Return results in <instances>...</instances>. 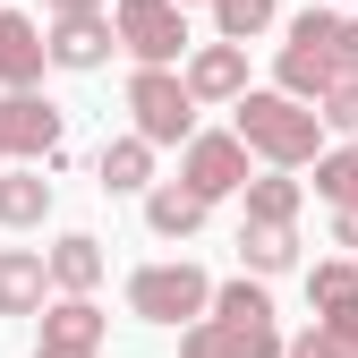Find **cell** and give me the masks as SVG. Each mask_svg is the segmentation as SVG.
<instances>
[{"label":"cell","mask_w":358,"mask_h":358,"mask_svg":"<svg viewBox=\"0 0 358 358\" xmlns=\"http://www.w3.org/2000/svg\"><path fill=\"white\" fill-rule=\"evenodd\" d=\"M111 34L137 69H179L188 60V9L179 0H111Z\"/></svg>","instance_id":"cell-4"},{"label":"cell","mask_w":358,"mask_h":358,"mask_svg":"<svg viewBox=\"0 0 358 358\" xmlns=\"http://www.w3.org/2000/svg\"><path fill=\"white\" fill-rule=\"evenodd\" d=\"M341 77H358V17H333V9H299L290 17V43L273 60V85L299 103H324Z\"/></svg>","instance_id":"cell-2"},{"label":"cell","mask_w":358,"mask_h":358,"mask_svg":"<svg viewBox=\"0 0 358 358\" xmlns=\"http://www.w3.org/2000/svg\"><path fill=\"white\" fill-rule=\"evenodd\" d=\"M248 222H299V179L290 171H264V179H248Z\"/></svg>","instance_id":"cell-20"},{"label":"cell","mask_w":358,"mask_h":358,"mask_svg":"<svg viewBox=\"0 0 358 358\" xmlns=\"http://www.w3.org/2000/svg\"><path fill=\"white\" fill-rule=\"evenodd\" d=\"M34 358H103V307H94V290H60L52 307H43Z\"/></svg>","instance_id":"cell-9"},{"label":"cell","mask_w":358,"mask_h":358,"mask_svg":"<svg viewBox=\"0 0 358 358\" xmlns=\"http://www.w3.org/2000/svg\"><path fill=\"white\" fill-rule=\"evenodd\" d=\"M316 120L333 128V137H358V77H341V85H333V94L316 103Z\"/></svg>","instance_id":"cell-23"},{"label":"cell","mask_w":358,"mask_h":358,"mask_svg":"<svg viewBox=\"0 0 358 358\" xmlns=\"http://www.w3.org/2000/svg\"><path fill=\"white\" fill-rule=\"evenodd\" d=\"M43 248H0V316H43Z\"/></svg>","instance_id":"cell-12"},{"label":"cell","mask_w":358,"mask_h":358,"mask_svg":"<svg viewBox=\"0 0 358 358\" xmlns=\"http://www.w3.org/2000/svg\"><path fill=\"white\" fill-rule=\"evenodd\" d=\"M205 299H213V282H205V264H188V256L128 273V316H145V324H196Z\"/></svg>","instance_id":"cell-5"},{"label":"cell","mask_w":358,"mask_h":358,"mask_svg":"<svg viewBox=\"0 0 358 358\" xmlns=\"http://www.w3.org/2000/svg\"><path fill=\"white\" fill-rule=\"evenodd\" d=\"M43 52H52V69H77V77H94V69L120 52V34H111V9H77V17H52Z\"/></svg>","instance_id":"cell-10"},{"label":"cell","mask_w":358,"mask_h":358,"mask_svg":"<svg viewBox=\"0 0 358 358\" xmlns=\"http://www.w3.org/2000/svg\"><path fill=\"white\" fill-rule=\"evenodd\" d=\"M60 154V111L34 85H0V162H52Z\"/></svg>","instance_id":"cell-8"},{"label":"cell","mask_w":358,"mask_h":358,"mask_svg":"<svg viewBox=\"0 0 358 358\" xmlns=\"http://www.w3.org/2000/svg\"><path fill=\"white\" fill-rule=\"evenodd\" d=\"M333 239H341V248H358V205H333Z\"/></svg>","instance_id":"cell-24"},{"label":"cell","mask_w":358,"mask_h":358,"mask_svg":"<svg viewBox=\"0 0 358 358\" xmlns=\"http://www.w3.org/2000/svg\"><path fill=\"white\" fill-rule=\"evenodd\" d=\"M205 213H213V205H205L196 188H179V179H171V188H145V231H154V239H188Z\"/></svg>","instance_id":"cell-17"},{"label":"cell","mask_w":358,"mask_h":358,"mask_svg":"<svg viewBox=\"0 0 358 358\" xmlns=\"http://www.w3.org/2000/svg\"><path fill=\"white\" fill-rule=\"evenodd\" d=\"M43 273H52V290H94V282H103V239L69 231L52 256H43Z\"/></svg>","instance_id":"cell-18"},{"label":"cell","mask_w":358,"mask_h":358,"mask_svg":"<svg viewBox=\"0 0 358 358\" xmlns=\"http://www.w3.org/2000/svg\"><path fill=\"white\" fill-rule=\"evenodd\" d=\"M282 358H324V333H299V341H282Z\"/></svg>","instance_id":"cell-25"},{"label":"cell","mask_w":358,"mask_h":358,"mask_svg":"<svg viewBox=\"0 0 358 358\" xmlns=\"http://www.w3.org/2000/svg\"><path fill=\"white\" fill-rule=\"evenodd\" d=\"M43 213H52V179H43L34 162L0 171V222H9V231H34Z\"/></svg>","instance_id":"cell-16"},{"label":"cell","mask_w":358,"mask_h":358,"mask_svg":"<svg viewBox=\"0 0 358 358\" xmlns=\"http://www.w3.org/2000/svg\"><path fill=\"white\" fill-rule=\"evenodd\" d=\"M307 171H316V196H324V205H358V137H350L341 154H316Z\"/></svg>","instance_id":"cell-21"},{"label":"cell","mask_w":358,"mask_h":358,"mask_svg":"<svg viewBox=\"0 0 358 358\" xmlns=\"http://www.w3.org/2000/svg\"><path fill=\"white\" fill-rule=\"evenodd\" d=\"M239 256H248V273H290V264H299V231H290V222H248Z\"/></svg>","instance_id":"cell-19"},{"label":"cell","mask_w":358,"mask_h":358,"mask_svg":"<svg viewBox=\"0 0 358 358\" xmlns=\"http://www.w3.org/2000/svg\"><path fill=\"white\" fill-rule=\"evenodd\" d=\"M77 9H111V0H52V17H77Z\"/></svg>","instance_id":"cell-26"},{"label":"cell","mask_w":358,"mask_h":358,"mask_svg":"<svg viewBox=\"0 0 358 358\" xmlns=\"http://www.w3.org/2000/svg\"><path fill=\"white\" fill-rule=\"evenodd\" d=\"M128 120H137V137L162 154V145H188L196 137V94L179 85V69H137L128 77Z\"/></svg>","instance_id":"cell-6"},{"label":"cell","mask_w":358,"mask_h":358,"mask_svg":"<svg viewBox=\"0 0 358 358\" xmlns=\"http://www.w3.org/2000/svg\"><path fill=\"white\" fill-rule=\"evenodd\" d=\"M179 188H196L205 205L239 196L248 188V145L231 137V128H196V137L179 145Z\"/></svg>","instance_id":"cell-7"},{"label":"cell","mask_w":358,"mask_h":358,"mask_svg":"<svg viewBox=\"0 0 358 358\" xmlns=\"http://www.w3.org/2000/svg\"><path fill=\"white\" fill-rule=\"evenodd\" d=\"M179 358H282V324L264 282H222L196 324H179Z\"/></svg>","instance_id":"cell-1"},{"label":"cell","mask_w":358,"mask_h":358,"mask_svg":"<svg viewBox=\"0 0 358 358\" xmlns=\"http://www.w3.org/2000/svg\"><path fill=\"white\" fill-rule=\"evenodd\" d=\"M213 26L231 43H256L264 26H273V0H213Z\"/></svg>","instance_id":"cell-22"},{"label":"cell","mask_w":358,"mask_h":358,"mask_svg":"<svg viewBox=\"0 0 358 358\" xmlns=\"http://www.w3.org/2000/svg\"><path fill=\"white\" fill-rule=\"evenodd\" d=\"M307 307H316V324H358V264H316L307 273Z\"/></svg>","instance_id":"cell-15"},{"label":"cell","mask_w":358,"mask_h":358,"mask_svg":"<svg viewBox=\"0 0 358 358\" xmlns=\"http://www.w3.org/2000/svg\"><path fill=\"white\" fill-rule=\"evenodd\" d=\"M94 171H103V188H111V196H145V188H154V145L128 128V137H111V145H103V162H94Z\"/></svg>","instance_id":"cell-14"},{"label":"cell","mask_w":358,"mask_h":358,"mask_svg":"<svg viewBox=\"0 0 358 358\" xmlns=\"http://www.w3.org/2000/svg\"><path fill=\"white\" fill-rule=\"evenodd\" d=\"M43 69H52V52H43V26L0 9V85H34Z\"/></svg>","instance_id":"cell-13"},{"label":"cell","mask_w":358,"mask_h":358,"mask_svg":"<svg viewBox=\"0 0 358 358\" xmlns=\"http://www.w3.org/2000/svg\"><path fill=\"white\" fill-rule=\"evenodd\" d=\"M179 85H188L196 103H239L248 94V43H188V69H179Z\"/></svg>","instance_id":"cell-11"},{"label":"cell","mask_w":358,"mask_h":358,"mask_svg":"<svg viewBox=\"0 0 358 358\" xmlns=\"http://www.w3.org/2000/svg\"><path fill=\"white\" fill-rule=\"evenodd\" d=\"M231 111H239L231 137H239L256 162H273V171H307V162L324 154V120H316V103L282 94V85H248Z\"/></svg>","instance_id":"cell-3"},{"label":"cell","mask_w":358,"mask_h":358,"mask_svg":"<svg viewBox=\"0 0 358 358\" xmlns=\"http://www.w3.org/2000/svg\"><path fill=\"white\" fill-rule=\"evenodd\" d=\"M179 9H188V0H179Z\"/></svg>","instance_id":"cell-27"}]
</instances>
